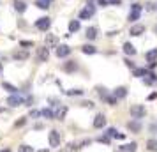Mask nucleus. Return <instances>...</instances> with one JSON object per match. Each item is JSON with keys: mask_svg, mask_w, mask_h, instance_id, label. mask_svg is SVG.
Masks as SVG:
<instances>
[{"mask_svg": "<svg viewBox=\"0 0 157 152\" xmlns=\"http://www.w3.org/2000/svg\"><path fill=\"white\" fill-rule=\"evenodd\" d=\"M95 14V6L94 4H88L81 13H79V20H88V18H92Z\"/></svg>", "mask_w": 157, "mask_h": 152, "instance_id": "obj_3", "label": "nucleus"}, {"mask_svg": "<svg viewBox=\"0 0 157 152\" xmlns=\"http://www.w3.org/2000/svg\"><path fill=\"white\" fill-rule=\"evenodd\" d=\"M81 51H83V53H86V55H94L97 50H95V46H92V44H85V46L81 48Z\"/></svg>", "mask_w": 157, "mask_h": 152, "instance_id": "obj_19", "label": "nucleus"}, {"mask_svg": "<svg viewBox=\"0 0 157 152\" xmlns=\"http://www.w3.org/2000/svg\"><path fill=\"white\" fill-rule=\"evenodd\" d=\"M41 117H44V119H55V113L50 108H44V110H41Z\"/></svg>", "mask_w": 157, "mask_h": 152, "instance_id": "obj_21", "label": "nucleus"}, {"mask_svg": "<svg viewBox=\"0 0 157 152\" xmlns=\"http://www.w3.org/2000/svg\"><path fill=\"white\" fill-rule=\"evenodd\" d=\"M64 69L67 72H72V71H76V69H78V64H76L74 60H69V62H65V64H64Z\"/></svg>", "mask_w": 157, "mask_h": 152, "instance_id": "obj_13", "label": "nucleus"}, {"mask_svg": "<svg viewBox=\"0 0 157 152\" xmlns=\"http://www.w3.org/2000/svg\"><path fill=\"white\" fill-rule=\"evenodd\" d=\"M136 147H138V145H136V142H131V143L124 145L120 150H122V152H136Z\"/></svg>", "mask_w": 157, "mask_h": 152, "instance_id": "obj_15", "label": "nucleus"}, {"mask_svg": "<svg viewBox=\"0 0 157 152\" xmlns=\"http://www.w3.org/2000/svg\"><path fill=\"white\" fill-rule=\"evenodd\" d=\"M108 136H109V138H115V136H117V129L109 127V129H108Z\"/></svg>", "mask_w": 157, "mask_h": 152, "instance_id": "obj_30", "label": "nucleus"}, {"mask_svg": "<svg viewBox=\"0 0 157 152\" xmlns=\"http://www.w3.org/2000/svg\"><path fill=\"white\" fill-rule=\"evenodd\" d=\"M125 65H127V67H131V69H136V65L132 64V62H131L129 58H127V60H125Z\"/></svg>", "mask_w": 157, "mask_h": 152, "instance_id": "obj_35", "label": "nucleus"}, {"mask_svg": "<svg viewBox=\"0 0 157 152\" xmlns=\"http://www.w3.org/2000/svg\"><path fill=\"white\" fill-rule=\"evenodd\" d=\"M25 122H27V119H20V120L16 122V127H21V126H25Z\"/></svg>", "mask_w": 157, "mask_h": 152, "instance_id": "obj_32", "label": "nucleus"}, {"mask_svg": "<svg viewBox=\"0 0 157 152\" xmlns=\"http://www.w3.org/2000/svg\"><path fill=\"white\" fill-rule=\"evenodd\" d=\"M147 60L148 62H157V48H154V50H150L147 53Z\"/></svg>", "mask_w": 157, "mask_h": 152, "instance_id": "obj_18", "label": "nucleus"}, {"mask_svg": "<svg viewBox=\"0 0 157 152\" xmlns=\"http://www.w3.org/2000/svg\"><path fill=\"white\" fill-rule=\"evenodd\" d=\"M141 11H143V7L140 6V4H132L131 6V13H129V21H138L140 20V16H141Z\"/></svg>", "mask_w": 157, "mask_h": 152, "instance_id": "obj_2", "label": "nucleus"}, {"mask_svg": "<svg viewBox=\"0 0 157 152\" xmlns=\"http://www.w3.org/2000/svg\"><path fill=\"white\" fill-rule=\"evenodd\" d=\"M14 9L18 13H25V11H27V4L21 2V0H14Z\"/></svg>", "mask_w": 157, "mask_h": 152, "instance_id": "obj_14", "label": "nucleus"}, {"mask_svg": "<svg viewBox=\"0 0 157 152\" xmlns=\"http://www.w3.org/2000/svg\"><path fill=\"white\" fill-rule=\"evenodd\" d=\"M108 4H111V6H120L122 0H108Z\"/></svg>", "mask_w": 157, "mask_h": 152, "instance_id": "obj_33", "label": "nucleus"}, {"mask_svg": "<svg viewBox=\"0 0 157 152\" xmlns=\"http://www.w3.org/2000/svg\"><path fill=\"white\" fill-rule=\"evenodd\" d=\"M7 104L9 106H20V104H25V97H21V95H18V94H11L7 97Z\"/></svg>", "mask_w": 157, "mask_h": 152, "instance_id": "obj_4", "label": "nucleus"}, {"mask_svg": "<svg viewBox=\"0 0 157 152\" xmlns=\"http://www.w3.org/2000/svg\"><path fill=\"white\" fill-rule=\"evenodd\" d=\"M2 152H9V150H2Z\"/></svg>", "mask_w": 157, "mask_h": 152, "instance_id": "obj_39", "label": "nucleus"}, {"mask_svg": "<svg viewBox=\"0 0 157 152\" xmlns=\"http://www.w3.org/2000/svg\"><path fill=\"white\" fill-rule=\"evenodd\" d=\"M0 71H2V64H0Z\"/></svg>", "mask_w": 157, "mask_h": 152, "instance_id": "obj_38", "label": "nucleus"}, {"mask_svg": "<svg viewBox=\"0 0 157 152\" xmlns=\"http://www.w3.org/2000/svg\"><path fill=\"white\" fill-rule=\"evenodd\" d=\"M143 32H145V25H140V23H138V25H132V27L129 29V34H131V36H141Z\"/></svg>", "mask_w": 157, "mask_h": 152, "instance_id": "obj_10", "label": "nucleus"}, {"mask_svg": "<svg viewBox=\"0 0 157 152\" xmlns=\"http://www.w3.org/2000/svg\"><path fill=\"white\" fill-rule=\"evenodd\" d=\"M124 51H125L127 55H131V57H132V55H136V48H134L131 43H125V44H124Z\"/></svg>", "mask_w": 157, "mask_h": 152, "instance_id": "obj_17", "label": "nucleus"}, {"mask_svg": "<svg viewBox=\"0 0 157 152\" xmlns=\"http://www.w3.org/2000/svg\"><path fill=\"white\" fill-rule=\"evenodd\" d=\"M97 4H99V6H102V7H104V6H108V0H97Z\"/></svg>", "mask_w": 157, "mask_h": 152, "instance_id": "obj_37", "label": "nucleus"}, {"mask_svg": "<svg viewBox=\"0 0 157 152\" xmlns=\"http://www.w3.org/2000/svg\"><path fill=\"white\" fill-rule=\"evenodd\" d=\"M79 27H81V25H79V20H72V21L69 23V32H78Z\"/></svg>", "mask_w": 157, "mask_h": 152, "instance_id": "obj_20", "label": "nucleus"}, {"mask_svg": "<svg viewBox=\"0 0 157 152\" xmlns=\"http://www.w3.org/2000/svg\"><path fill=\"white\" fill-rule=\"evenodd\" d=\"M127 127L132 131V133H140V131H141V124H140V122L134 119V120H131V122L127 124Z\"/></svg>", "mask_w": 157, "mask_h": 152, "instance_id": "obj_12", "label": "nucleus"}, {"mask_svg": "<svg viewBox=\"0 0 157 152\" xmlns=\"http://www.w3.org/2000/svg\"><path fill=\"white\" fill-rule=\"evenodd\" d=\"M65 94H67V95H81V94H83V90H79V88H76V90H67Z\"/></svg>", "mask_w": 157, "mask_h": 152, "instance_id": "obj_27", "label": "nucleus"}, {"mask_svg": "<svg viewBox=\"0 0 157 152\" xmlns=\"http://www.w3.org/2000/svg\"><path fill=\"white\" fill-rule=\"evenodd\" d=\"M30 117H34V119H36V117H41V111H39V110H32V111H30Z\"/></svg>", "mask_w": 157, "mask_h": 152, "instance_id": "obj_31", "label": "nucleus"}, {"mask_svg": "<svg viewBox=\"0 0 157 152\" xmlns=\"http://www.w3.org/2000/svg\"><path fill=\"white\" fill-rule=\"evenodd\" d=\"M2 87L6 88L7 92H11V94H16V92H18V88H16V87H13L11 83H2Z\"/></svg>", "mask_w": 157, "mask_h": 152, "instance_id": "obj_24", "label": "nucleus"}, {"mask_svg": "<svg viewBox=\"0 0 157 152\" xmlns=\"http://www.w3.org/2000/svg\"><path fill=\"white\" fill-rule=\"evenodd\" d=\"M147 74H148V71H147V69H138V67L134 69V76H138V78H141V76H147Z\"/></svg>", "mask_w": 157, "mask_h": 152, "instance_id": "obj_25", "label": "nucleus"}, {"mask_svg": "<svg viewBox=\"0 0 157 152\" xmlns=\"http://www.w3.org/2000/svg\"><path fill=\"white\" fill-rule=\"evenodd\" d=\"M50 145L51 147H58L60 145V133L58 131H51L50 133Z\"/></svg>", "mask_w": 157, "mask_h": 152, "instance_id": "obj_9", "label": "nucleus"}, {"mask_svg": "<svg viewBox=\"0 0 157 152\" xmlns=\"http://www.w3.org/2000/svg\"><path fill=\"white\" fill-rule=\"evenodd\" d=\"M50 4H51V0H37L36 2V6L39 9H48L50 7Z\"/></svg>", "mask_w": 157, "mask_h": 152, "instance_id": "obj_22", "label": "nucleus"}, {"mask_svg": "<svg viewBox=\"0 0 157 152\" xmlns=\"http://www.w3.org/2000/svg\"><path fill=\"white\" fill-rule=\"evenodd\" d=\"M48 57H50V50H48V46H43V48L37 50V60H39V62H46Z\"/></svg>", "mask_w": 157, "mask_h": 152, "instance_id": "obj_7", "label": "nucleus"}, {"mask_svg": "<svg viewBox=\"0 0 157 152\" xmlns=\"http://www.w3.org/2000/svg\"><path fill=\"white\" fill-rule=\"evenodd\" d=\"M20 152H34V149L29 147V145H21V147H20Z\"/></svg>", "mask_w": 157, "mask_h": 152, "instance_id": "obj_29", "label": "nucleus"}, {"mask_svg": "<svg viewBox=\"0 0 157 152\" xmlns=\"http://www.w3.org/2000/svg\"><path fill=\"white\" fill-rule=\"evenodd\" d=\"M125 95H127V88H125V87L115 88V92H113V97H115V99H124Z\"/></svg>", "mask_w": 157, "mask_h": 152, "instance_id": "obj_11", "label": "nucleus"}, {"mask_svg": "<svg viewBox=\"0 0 157 152\" xmlns=\"http://www.w3.org/2000/svg\"><path fill=\"white\" fill-rule=\"evenodd\" d=\"M36 27H37L39 30L46 32V30H48V29L51 27V20L48 18V16H46V18H39V20L36 21Z\"/></svg>", "mask_w": 157, "mask_h": 152, "instance_id": "obj_5", "label": "nucleus"}, {"mask_svg": "<svg viewBox=\"0 0 157 152\" xmlns=\"http://www.w3.org/2000/svg\"><path fill=\"white\" fill-rule=\"evenodd\" d=\"M147 149L150 152H157V140H148L147 142Z\"/></svg>", "mask_w": 157, "mask_h": 152, "instance_id": "obj_23", "label": "nucleus"}, {"mask_svg": "<svg viewBox=\"0 0 157 152\" xmlns=\"http://www.w3.org/2000/svg\"><path fill=\"white\" fill-rule=\"evenodd\" d=\"M129 113H131V117H132V119L140 120V119H143V117L147 115V110H145V106H143V104H134V106H131Z\"/></svg>", "mask_w": 157, "mask_h": 152, "instance_id": "obj_1", "label": "nucleus"}, {"mask_svg": "<svg viewBox=\"0 0 157 152\" xmlns=\"http://www.w3.org/2000/svg\"><path fill=\"white\" fill-rule=\"evenodd\" d=\"M29 57V53L27 51H20V53H14V58L16 60H23V58H27Z\"/></svg>", "mask_w": 157, "mask_h": 152, "instance_id": "obj_26", "label": "nucleus"}, {"mask_svg": "<svg viewBox=\"0 0 157 152\" xmlns=\"http://www.w3.org/2000/svg\"><path fill=\"white\" fill-rule=\"evenodd\" d=\"M104 99H106V101H108V104H111V106H113V104H117V101H118V99H115L113 95H106Z\"/></svg>", "mask_w": 157, "mask_h": 152, "instance_id": "obj_28", "label": "nucleus"}, {"mask_svg": "<svg viewBox=\"0 0 157 152\" xmlns=\"http://www.w3.org/2000/svg\"><path fill=\"white\" fill-rule=\"evenodd\" d=\"M99 142H102V143H109V136H101Z\"/></svg>", "mask_w": 157, "mask_h": 152, "instance_id": "obj_34", "label": "nucleus"}, {"mask_svg": "<svg viewBox=\"0 0 157 152\" xmlns=\"http://www.w3.org/2000/svg\"><path fill=\"white\" fill-rule=\"evenodd\" d=\"M69 53H71V48H69L67 44H60V46H57V57L58 58L69 57Z\"/></svg>", "mask_w": 157, "mask_h": 152, "instance_id": "obj_6", "label": "nucleus"}, {"mask_svg": "<svg viewBox=\"0 0 157 152\" xmlns=\"http://www.w3.org/2000/svg\"><path fill=\"white\" fill-rule=\"evenodd\" d=\"M20 44H21V46H32L34 43H32V41H21Z\"/></svg>", "mask_w": 157, "mask_h": 152, "instance_id": "obj_36", "label": "nucleus"}, {"mask_svg": "<svg viewBox=\"0 0 157 152\" xmlns=\"http://www.w3.org/2000/svg\"><path fill=\"white\" fill-rule=\"evenodd\" d=\"M85 36H86V39H95V37H97V29H95V27H88Z\"/></svg>", "mask_w": 157, "mask_h": 152, "instance_id": "obj_16", "label": "nucleus"}, {"mask_svg": "<svg viewBox=\"0 0 157 152\" xmlns=\"http://www.w3.org/2000/svg\"><path fill=\"white\" fill-rule=\"evenodd\" d=\"M104 126H106V117L102 115V113L95 115V119H94V127L95 129H102Z\"/></svg>", "mask_w": 157, "mask_h": 152, "instance_id": "obj_8", "label": "nucleus"}]
</instances>
